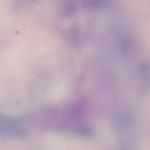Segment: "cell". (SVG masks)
<instances>
[{"mask_svg": "<svg viewBox=\"0 0 150 150\" xmlns=\"http://www.w3.org/2000/svg\"><path fill=\"white\" fill-rule=\"evenodd\" d=\"M25 134L26 130L19 121L0 113V137H17Z\"/></svg>", "mask_w": 150, "mask_h": 150, "instance_id": "obj_1", "label": "cell"}, {"mask_svg": "<svg viewBox=\"0 0 150 150\" xmlns=\"http://www.w3.org/2000/svg\"><path fill=\"white\" fill-rule=\"evenodd\" d=\"M126 117H127V116H125V117H124V118L122 121H128V120H126V118H125ZM118 122H120V123L121 122H122V120H121L119 117H118ZM124 122L125 124H126V122Z\"/></svg>", "mask_w": 150, "mask_h": 150, "instance_id": "obj_2", "label": "cell"}]
</instances>
